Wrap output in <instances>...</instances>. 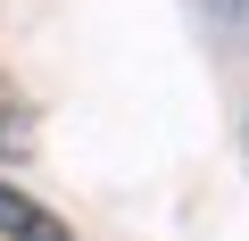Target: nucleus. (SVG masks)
Returning a JSON list of instances; mask_svg holds the SVG:
<instances>
[{
    "mask_svg": "<svg viewBox=\"0 0 249 241\" xmlns=\"http://www.w3.org/2000/svg\"><path fill=\"white\" fill-rule=\"evenodd\" d=\"M25 142H34L25 133V100H17L9 75H0V158H25Z\"/></svg>",
    "mask_w": 249,
    "mask_h": 241,
    "instance_id": "2",
    "label": "nucleus"
},
{
    "mask_svg": "<svg viewBox=\"0 0 249 241\" xmlns=\"http://www.w3.org/2000/svg\"><path fill=\"white\" fill-rule=\"evenodd\" d=\"M208 25H216L232 50H249V0H208Z\"/></svg>",
    "mask_w": 249,
    "mask_h": 241,
    "instance_id": "3",
    "label": "nucleus"
},
{
    "mask_svg": "<svg viewBox=\"0 0 249 241\" xmlns=\"http://www.w3.org/2000/svg\"><path fill=\"white\" fill-rule=\"evenodd\" d=\"M0 241H75L42 200H25V191H9V183H0Z\"/></svg>",
    "mask_w": 249,
    "mask_h": 241,
    "instance_id": "1",
    "label": "nucleus"
}]
</instances>
